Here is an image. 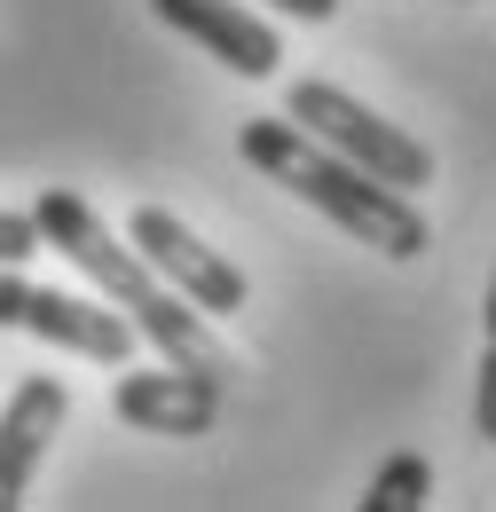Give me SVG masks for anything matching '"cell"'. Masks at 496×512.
Returning <instances> with one entry per match:
<instances>
[{
	"instance_id": "7",
	"label": "cell",
	"mask_w": 496,
	"mask_h": 512,
	"mask_svg": "<svg viewBox=\"0 0 496 512\" xmlns=\"http://www.w3.org/2000/svg\"><path fill=\"white\" fill-rule=\"evenodd\" d=\"M150 16L174 24L182 40H197L213 64H229L237 79H276L284 40H276V24L252 0H150Z\"/></svg>"
},
{
	"instance_id": "4",
	"label": "cell",
	"mask_w": 496,
	"mask_h": 512,
	"mask_svg": "<svg viewBox=\"0 0 496 512\" xmlns=\"http://www.w3.org/2000/svg\"><path fill=\"white\" fill-rule=\"evenodd\" d=\"M119 237L142 253V268H150V276H166V284L182 292L197 316H237V308L252 300L245 268H237L229 253H213V245H205L189 221H174L166 205H134Z\"/></svg>"
},
{
	"instance_id": "2",
	"label": "cell",
	"mask_w": 496,
	"mask_h": 512,
	"mask_svg": "<svg viewBox=\"0 0 496 512\" xmlns=\"http://www.w3.org/2000/svg\"><path fill=\"white\" fill-rule=\"evenodd\" d=\"M237 150H245L276 190H292L300 205H315L323 221H339L347 237L378 245L386 260L426 253V213H418V197L378 182V174H363V166L339 158V150H323V142L300 134L292 119H252V127L237 134Z\"/></svg>"
},
{
	"instance_id": "3",
	"label": "cell",
	"mask_w": 496,
	"mask_h": 512,
	"mask_svg": "<svg viewBox=\"0 0 496 512\" xmlns=\"http://www.w3.org/2000/svg\"><path fill=\"white\" fill-rule=\"evenodd\" d=\"M284 119H292L300 134H315L323 150L355 158L363 174L410 190V197L434 182V150H426L418 134H402L394 119H378L371 103H355L347 87H331V79H292V87H284Z\"/></svg>"
},
{
	"instance_id": "6",
	"label": "cell",
	"mask_w": 496,
	"mask_h": 512,
	"mask_svg": "<svg viewBox=\"0 0 496 512\" xmlns=\"http://www.w3.org/2000/svg\"><path fill=\"white\" fill-rule=\"evenodd\" d=\"M126 371V363H119ZM111 410H119L134 434H213L221 418V371H189V363H166V371H126L111 386Z\"/></svg>"
},
{
	"instance_id": "12",
	"label": "cell",
	"mask_w": 496,
	"mask_h": 512,
	"mask_svg": "<svg viewBox=\"0 0 496 512\" xmlns=\"http://www.w3.org/2000/svg\"><path fill=\"white\" fill-rule=\"evenodd\" d=\"M473 426H481V434H496V355L481 363V394H473Z\"/></svg>"
},
{
	"instance_id": "8",
	"label": "cell",
	"mask_w": 496,
	"mask_h": 512,
	"mask_svg": "<svg viewBox=\"0 0 496 512\" xmlns=\"http://www.w3.org/2000/svg\"><path fill=\"white\" fill-rule=\"evenodd\" d=\"M63 418H71V386H63L56 371L16 379V394L0 402V512L24 505V489H32V473L48 465V442L63 434Z\"/></svg>"
},
{
	"instance_id": "1",
	"label": "cell",
	"mask_w": 496,
	"mask_h": 512,
	"mask_svg": "<svg viewBox=\"0 0 496 512\" xmlns=\"http://www.w3.org/2000/svg\"><path fill=\"white\" fill-rule=\"evenodd\" d=\"M32 229H40V245H56L79 276H95L103 300H119V316L134 323V339H150L166 363H189V371H237L229 347H221V331L197 316L166 276H150L142 253H134L126 237H111V221H103L79 190H40V197H32Z\"/></svg>"
},
{
	"instance_id": "10",
	"label": "cell",
	"mask_w": 496,
	"mask_h": 512,
	"mask_svg": "<svg viewBox=\"0 0 496 512\" xmlns=\"http://www.w3.org/2000/svg\"><path fill=\"white\" fill-rule=\"evenodd\" d=\"M32 253H40V229H32V213H8V205H0V268H24Z\"/></svg>"
},
{
	"instance_id": "9",
	"label": "cell",
	"mask_w": 496,
	"mask_h": 512,
	"mask_svg": "<svg viewBox=\"0 0 496 512\" xmlns=\"http://www.w3.org/2000/svg\"><path fill=\"white\" fill-rule=\"evenodd\" d=\"M426 497H434V465H426L418 449H394V457L378 465L363 512H426Z\"/></svg>"
},
{
	"instance_id": "5",
	"label": "cell",
	"mask_w": 496,
	"mask_h": 512,
	"mask_svg": "<svg viewBox=\"0 0 496 512\" xmlns=\"http://www.w3.org/2000/svg\"><path fill=\"white\" fill-rule=\"evenodd\" d=\"M0 331H32V339H48V347H71V355H87V363H134V323L119 308H103V300H87V292H48V284H24L16 268H0Z\"/></svg>"
},
{
	"instance_id": "11",
	"label": "cell",
	"mask_w": 496,
	"mask_h": 512,
	"mask_svg": "<svg viewBox=\"0 0 496 512\" xmlns=\"http://www.w3.org/2000/svg\"><path fill=\"white\" fill-rule=\"evenodd\" d=\"M252 8H268V16H300V24H323V16H339V0H252Z\"/></svg>"
}]
</instances>
